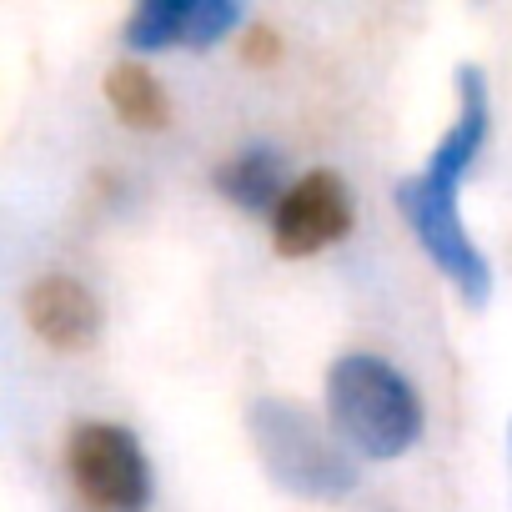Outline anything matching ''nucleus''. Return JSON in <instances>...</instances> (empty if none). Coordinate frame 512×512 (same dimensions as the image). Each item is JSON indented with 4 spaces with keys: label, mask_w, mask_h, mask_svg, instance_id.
I'll list each match as a JSON object with an SVG mask.
<instances>
[{
    "label": "nucleus",
    "mask_w": 512,
    "mask_h": 512,
    "mask_svg": "<svg viewBox=\"0 0 512 512\" xmlns=\"http://www.w3.org/2000/svg\"><path fill=\"white\" fill-rule=\"evenodd\" d=\"M236 26H241V6H231V0H146L126 21V46L131 51H171V46L206 51L226 41Z\"/></svg>",
    "instance_id": "6"
},
{
    "label": "nucleus",
    "mask_w": 512,
    "mask_h": 512,
    "mask_svg": "<svg viewBox=\"0 0 512 512\" xmlns=\"http://www.w3.org/2000/svg\"><path fill=\"white\" fill-rule=\"evenodd\" d=\"M216 191H221L231 206L251 211V216H262V211L277 216L282 196L292 191V186H287V156H282L277 146H246V151H236V156L216 171Z\"/></svg>",
    "instance_id": "8"
},
{
    "label": "nucleus",
    "mask_w": 512,
    "mask_h": 512,
    "mask_svg": "<svg viewBox=\"0 0 512 512\" xmlns=\"http://www.w3.org/2000/svg\"><path fill=\"white\" fill-rule=\"evenodd\" d=\"M246 432L256 442L267 477L307 502H342L357 487V462L342 452V442H332L322 432V422L312 412H302L297 402L282 397H262L246 412Z\"/></svg>",
    "instance_id": "3"
},
{
    "label": "nucleus",
    "mask_w": 512,
    "mask_h": 512,
    "mask_svg": "<svg viewBox=\"0 0 512 512\" xmlns=\"http://www.w3.org/2000/svg\"><path fill=\"white\" fill-rule=\"evenodd\" d=\"M507 452H512V427H507Z\"/></svg>",
    "instance_id": "11"
},
{
    "label": "nucleus",
    "mask_w": 512,
    "mask_h": 512,
    "mask_svg": "<svg viewBox=\"0 0 512 512\" xmlns=\"http://www.w3.org/2000/svg\"><path fill=\"white\" fill-rule=\"evenodd\" d=\"M66 477L91 512H146L151 462L116 422H76L66 437Z\"/></svg>",
    "instance_id": "4"
},
{
    "label": "nucleus",
    "mask_w": 512,
    "mask_h": 512,
    "mask_svg": "<svg viewBox=\"0 0 512 512\" xmlns=\"http://www.w3.org/2000/svg\"><path fill=\"white\" fill-rule=\"evenodd\" d=\"M277 51H282V41H277L272 31H256V36H251V46H246V56H251V61H272Z\"/></svg>",
    "instance_id": "10"
},
{
    "label": "nucleus",
    "mask_w": 512,
    "mask_h": 512,
    "mask_svg": "<svg viewBox=\"0 0 512 512\" xmlns=\"http://www.w3.org/2000/svg\"><path fill=\"white\" fill-rule=\"evenodd\" d=\"M327 412H332L337 437L372 462H392L422 437V402L412 382L392 362L367 357V352L332 362Z\"/></svg>",
    "instance_id": "2"
},
{
    "label": "nucleus",
    "mask_w": 512,
    "mask_h": 512,
    "mask_svg": "<svg viewBox=\"0 0 512 512\" xmlns=\"http://www.w3.org/2000/svg\"><path fill=\"white\" fill-rule=\"evenodd\" d=\"M106 101H111V111H116L126 126H136V131H156V126H166V116H171L161 81H156L146 66H136V61H121V66L106 71Z\"/></svg>",
    "instance_id": "9"
},
{
    "label": "nucleus",
    "mask_w": 512,
    "mask_h": 512,
    "mask_svg": "<svg viewBox=\"0 0 512 512\" xmlns=\"http://www.w3.org/2000/svg\"><path fill=\"white\" fill-rule=\"evenodd\" d=\"M352 231V191L337 171H307L292 181L272 216L277 256H317Z\"/></svg>",
    "instance_id": "5"
},
{
    "label": "nucleus",
    "mask_w": 512,
    "mask_h": 512,
    "mask_svg": "<svg viewBox=\"0 0 512 512\" xmlns=\"http://www.w3.org/2000/svg\"><path fill=\"white\" fill-rule=\"evenodd\" d=\"M487 121H492L487 76L477 66H457V121L447 126V136L437 141L427 166L392 186L397 211L407 216L412 236L422 241L427 262L457 287V297L467 307H482L487 292H492V267L477 251V241L467 236L462 211H457V186H462L467 166L477 161V151L487 141Z\"/></svg>",
    "instance_id": "1"
},
{
    "label": "nucleus",
    "mask_w": 512,
    "mask_h": 512,
    "mask_svg": "<svg viewBox=\"0 0 512 512\" xmlns=\"http://www.w3.org/2000/svg\"><path fill=\"white\" fill-rule=\"evenodd\" d=\"M26 322L56 352H86L101 337V302L71 277H41L26 292Z\"/></svg>",
    "instance_id": "7"
}]
</instances>
